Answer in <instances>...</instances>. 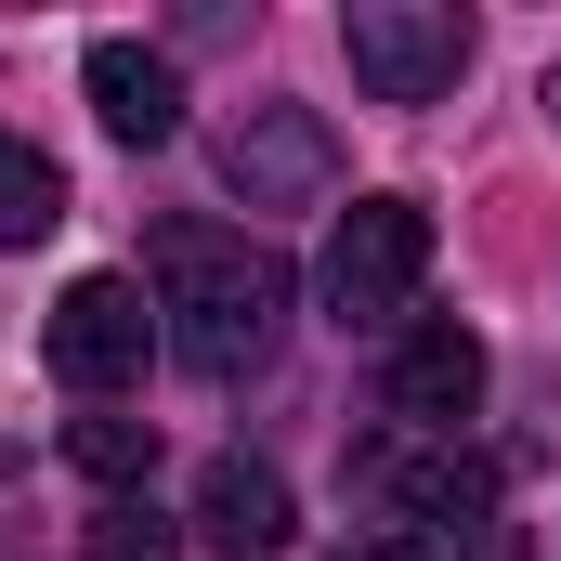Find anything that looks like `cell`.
Wrapping results in <instances>:
<instances>
[{
  "instance_id": "cell-1",
  "label": "cell",
  "mask_w": 561,
  "mask_h": 561,
  "mask_svg": "<svg viewBox=\"0 0 561 561\" xmlns=\"http://www.w3.org/2000/svg\"><path fill=\"white\" fill-rule=\"evenodd\" d=\"M144 275H157V340L196 366V379H249L287 327V262L222 236V222H157L144 236Z\"/></svg>"
},
{
  "instance_id": "cell-2",
  "label": "cell",
  "mask_w": 561,
  "mask_h": 561,
  "mask_svg": "<svg viewBox=\"0 0 561 561\" xmlns=\"http://www.w3.org/2000/svg\"><path fill=\"white\" fill-rule=\"evenodd\" d=\"M340 53H353L366 105H444L470 79V13L457 0H353L340 13Z\"/></svg>"
},
{
  "instance_id": "cell-3",
  "label": "cell",
  "mask_w": 561,
  "mask_h": 561,
  "mask_svg": "<svg viewBox=\"0 0 561 561\" xmlns=\"http://www.w3.org/2000/svg\"><path fill=\"white\" fill-rule=\"evenodd\" d=\"M431 275V209L419 196H353L340 236H327V313L340 327H392Z\"/></svg>"
},
{
  "instance_id": "cell-4",
  "label": "cell",
  "mask_w": 561,
  "mask_h": 561,
  "mask_svg": "<svg viewBox=\"0 0 561 561\" xmlns=\"http://www.w3.org/2000/svg\"><path fill=\"white\" fill-rule=\"evenodd\" d=\"M144 353H157V300H144V275H79L53 313H39V366L66 379V392H131Z\"/></svg>"
},
{
  "instance_id": "cell-5",
  "label": "cell",
  "mask_w": 561,
  "mask_h": 561,
  "mask_svg": "<svg viewBox=\"0 0 561 561\" xmlns=\"http://www.w3.org/2000/svg\"><path fill=\"white\" fill-rule=\"evenodd\" d=\"M222 183L249 209H313V196H340V131L313 105H236L222 118Z\"/></svg>"
},
{
  "instance_id": "cell-6",
  "label": "cell",
  "mask_w": 561,
  "mask_h": 561,
  "mask_svg": "<svg viewBox=\"0 0 561 561\" xmlns=\"http://www.w3.org/2000/svg\"><path fill=\"white\" fill-rule=\"evenodd\" d=\"M287 536H300L287 470H262V457H209V470H196V549H222V561H275Z\"/></svg>"
},
{
  "instance_id": "cell-7",
  "label": "cell",
  "mask_w": 561,
  "mask_h": 561,
  "mask_svg": "<svg viewBox=\"0 0 561 561\" xmlns=\"http://www.w3.org/2000/svg\"><path fill=\"white\" fill-rule=\"evenodd\" d=\"M79 92H92L105 144H170L183 131V66L144 53V39H92V53H79Z\"/></svg>"
},
{
  "instance_id": "cell-8",
  "label": "cell",
  "mask_w": 561,
  "mask_h": 561,
  "mask_svg": "<svg viewBox=\"0 0 561 561\" xmlns=\"http://www.w3.org/2000/svg\"><path fill=\"white\" fill-rule=\"evenodd\" d=\"M483 405V340L457 327V313H431L419 340L392 353V419H419V431H457Z\"/></svg>"
},
{
  "instance_id": "cell-9",
  "label": "cell",
  "mask_w": 561,
  "mask_h": 561,
  "mask_svg": "<svg viewBox=\"0 0 561 561\" xmlns=\"http://www.w3.org/2000/svg\"><path fill=\"white\" fill-rule=\"evenodd\" d=\"M379 483H392V510L431 523V536H483V523H496V470H483V457H457V444H405Z\"/></svg>"
},
{
  "instance_id": "cell-10",
  "label": "cell",
  "mask_w": 561,
  "mask_h": 561,
  "mask_svg": "<svg viewBox=\"0 0 561 561\" xmlns=\"http://www.w3.org/2000/svg\"><path fill=\"white\" fill-rule=\"evenodd\" d=\"M53 222H66V170H53L26 131H0V249H39Z\"/></svg>"
},
{
  "instance_id": "cell-11",
  "label": "cell",
  "mask_w": 561,
  "mask_h": 561,
  "mask_svg": "<svg viewBox=\"0 0 561 561\" xmlns=\"http://www.w3.org/2000/svg\"><path fill=\"white\" fill-rule=\"evenodd\" d=\"M66 457H79L92 483H144V470H157V419H118V405H92V419L66 431Z\"/></svg>"
},
{
  "instance_id": "cell-12",
  "label": "cell",
  "mask_w": 561,
  "mask_h": 561,
  "mask_svg": "<svg viewBox=\"0 0 561 561\" xmlns=\"http://www.w3.org/2000/svg\"><path fill=\"white\" fill-rule=\"evenodd\" d=\"M92 561H183V523H157L144 496H105L92 510V536H79Z\"/></svg>"
},
{
  "instance_id": "cell-13",
  "label": "cell",
  "mask_w": 561,
  "mask_h": 561,
  "mask_svg": "<svg viewBox=\"0 0 561 561\" xmlns=\"http://www.w3.org/2000/svg\"><path fill=\"white\" fill-rule=\"evenodd\" d=\"M470 561H536V549H523V523H483V536H470Z\"/></svg>"
},
{
  "instance_id": "cell-14",
  "label": "cell",
  "mask_w": 561,
  "mask_h": 561,
  "mask_svg": "<svg viewBox=\"0 0 561 561\" xmlns=\"http://www.w3.org/2000/svg\"><path fill=\"white\" fill-rule=\"evenodd\" d=\"M340 561H431L419 536H379V549H340Z\"/></svg>"
},
{
  "instance_id": "cell-15",
  "label": "cell",
  "mask_w": 561,
  "mask_h": 561,
  "mask_svg": "<svg viewBox=\"0 0 561 561\" xmlns=\"http://www.w3.org/2000/svg\"><path fill=\"white\" fill-rule=\"evenodd\" d=\"M536 105H549V118H561V66H549V79H536Z\"/></svg>"
}]
</instances>
